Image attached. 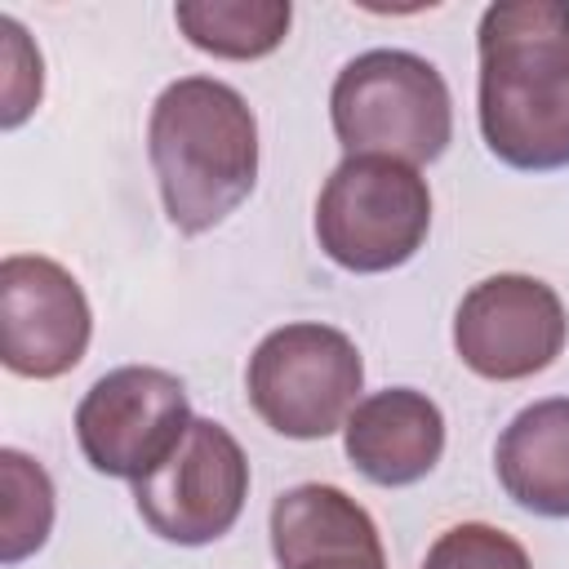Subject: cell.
<instances>
[{
    "instance_id": "cell-1",
    "label": "cell",
    "mask_w": 569,
    "mask_h": 569,
    "mask_svg": "<svg viewBox=\"0 0 569 569\" xmlns=\"http://www.w3.org/2000/svg\"><path fill=\"white\" fill-rule=\"evenodd\" d=\"M480 133L529 173L569 164V4L502 0L480 13Z\"/></svg>"
},
{
    "instance_id": "cell-12",
    "label": "cell",
    "mask_w": 569,
    "mask_h": 569,
    "mask_svg": "<svg viewBox=\"0 0 569 569\" xmlns=\"http://www.w3.org/2000/svg\"><path fill=\"white\" fill-rule=\"evenodd\" d=\"M271 551L280 569H293L329 551H382L369 511L333 485H298L271 502Z\"/></svg>"
},
{
    "instance_id": "cell-17",
    "label": "cell",
    "mask_w": 569,
    "mask_h": 569,
    "mask_svg": "<svg viewBox=\"0 0 569 569\" xmlns=\"http://www.w3.org/2000/svg\"><path fill=\"white\" fill-rule=\"evenodd\" d=\"M293 569H387L382 551H329V556H311Z\"/></svg>"
},
{
    "instance_id": "cell-8",
    "label": "cell",
    "mask_w": 569,
    "mask_h": 569,
    "mask_svg": "<svg viewBox=\"0 0 569 569\" xmlns=\"http://www.w3.org/2000/svg\"><path fill=\"white\" fill-rule=\"evenodd\" d=\"M565 302L560 293L520 271L471 284L453 316L458 360L489 382H520L542 373L565 351Z\"/></svg>"
},
{
    "instance_id": "cell-16",
    "label": "cell",
    "mask_w": 569,
    "mask_h": 569,
    "mask_svg": "<svg viewBox=\"0 0 569 569\" xmlns=\"http://www.w3.org/2000/svg\"><path fill=\"white\" fill-rule=\"evenodd\" d=\"M0 31H4V58H9V80H4V116L0 124L4 129H18L31 107L40 102V53L31 49L27 62H18V22L13 18H0Z\"/></svg>"
},
{
    "instance_id": "cell-9",
    "label": "cell",
    "mask_w": 569,
    "mask_h": 569,
    "mask_svg": "<svg viewBox=\"0 0 569 569\" xmlns=\"http://www.w3.org/2000/svg\"><path fill=\"white\" fill-rule=\"evenodd\" d=\"M89 298L67 267L40 253L0 262V360L18 378H62L84 360Z\"/></svg>"
},
{
    "instance_id": "cell-6",
    "label": "cell",
    "mask_w": 569,
    "mask_h": 569,
    "mask_svg": "<svg viewBox=\"0 0 569 569\" xmlns=\"http://www.w3.org/2000/svg\"><path fill=\"white\" fill-rule=\"evenodd\" d=\"M249 498V458L240 440L213 422L191 418L178 449L142 480H133V507L142 525L178 547H204L240 520Z\"/></svg>"
},
{
    "instance_id": "cell-13",
    "label": "cell",
    "mask_w": 569,
    "mask_h": 569,
    "mask_svg": "<svg viewBox=\"0 0 569 569\" xmlns=\"http://www.w3.org/2000/svg\"><path fill=\"white\" fill-rule=\"evenodd\" d=\"M289 18V0H182L173 9L187 44L231 62L267 58L271 49H280Z\"/></svg>"
},
{
    "instance_id": "cell-5",
    "label": "cell",
    "mask_w": 569,
    "mask_h": 569,
    "mask_svg": "<svg viewBox=\"0 0 569 569\" xmlns=\"http://www.w3.org/2000/svg\"><path fill=\"white\" fill-rule=\"evenodd\" d=\"M365 360L333 325H280L249 356V405L289 440H325L360 405Z\"/></svg>"
},
{
    "instance_id": "cell-7",
    "label": "cell",
    "mask_w": 569,
    "mask_h": 569,
    "mask_svg": "<svg viewBox=\"0 0 569 569\" xmlns=\"http://www.w3.org/2000/svg\"><path fill=\"white\" fill-rule=\"evenodd\" d=\"M187 427V387L156 365H124L102 373L76 409V440L84 462L116 480L151 476L178 449Z\"/></svg>"
},
{
    "instance_id": "cell-4",
    "label": "cell",
    "mask_w": 569,
    "mask_h": 569,
    "mask_svg": "<svg viewBox=\"0 0 569 569\" xmlns=\"http://www.w3.org/2000/svg\"><path fill=\"white\" fill-rule=\"evenodd\" d=\"M431 227V191L418 169L387 156H347L320 187L316 240L360 276L409 262Z\"/></svg>"
},
{
    "instance_id": "cell-14",
    "label": "cell",
    "mask_w": 569,
    "mask_h": 569,
    "mask_svg": "<svg viewBox=\"0 0 569 569\" xmlns=\"http://www.w3.org/2000/svg\"><path fill=\"white\" fill-rule=\"evenodd\" d=\"M0 560L18 565L40 551L53 529V485L27 453L0 449Z\"/></svg>"
},
{
    "instance_id": "cell-2",
    "label": "cell",
    "mask_w": 569,
    "mask_h": 569,
    "mask_svg": "<svg viewBox=\"0 0 569 569\" xmlns=\"http://www.w3.org/2000/svg\"><path fill=\"white\" fill-rule=\"evenodd\" d=\"M147 156L169 222L182 236H200L249 200L258 182V120L231 84L182 76L151 107Z\"/></svg>"
},
{
    "instance_id": "cell-3",
    "label": "cell",
    "mask_w": 569,
    "mask_h": 569,
    "mask_svg": "<svg viewBox=\"0 0 569 569\" xmlns=\"http://www.w3.org/2000/svg\"><path fill=\"white\" fill-rule=\"evenodd\" d=\"M329 120L347 156H387L409 169L431 164L453 138L449 84L409 49L351 58L333 80Z\"/></svg>"
},
{
    "instance_id": "cell-15",
    "label": "cell",
    "mask_w": 569,
    "mask_h": 569,
    "mask_svg": "<svg viewBox=\"0 0 569 569\" xmlns=\"http://www.w3.org/2000/svg\"><path fill=\"white\" fill-rule=\"evenodd\" d=\"M422 569H533V565L511 533L471 520V525L445 529L431 542Z\"/></svg>"
},
{
    "instance_id": "cell-10",
    "label": "cell",
    "mask_w": 569,
    "mask_h": 569,
    "mask_svg": "<svg viewBox=\"0 0 569 569\" xmlns=\"http://www.w3.org/2000/svg\"><path fill=\"white\" fill-rule=\"evenodd\" d=\"M342 449L365 480L387 489L413 485L445 453V413L431 396L413 387L373 391L351 409L342 427Z\"/></svg>"
},
{
    "instance_id": "cell-11",
    "label": "cell",
    "mask_w": 569,
    "mask_h": 569,
    "mask_svg": "<svg viewBox=\"0 0 569 569\" xmlns=\"http://www.w3.org/2000/svg\"><path fill=\"white\" fill-rule=\"evenodd\" d=\"M493 467L516 507L569 520V396L520 409L498 436Z\"/></svg>"
}]
</instances>
